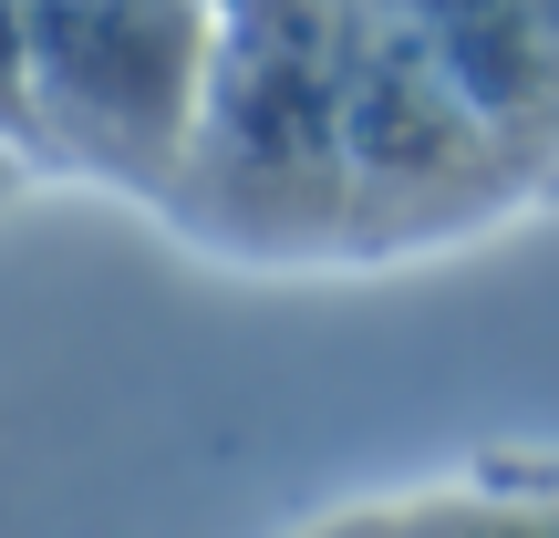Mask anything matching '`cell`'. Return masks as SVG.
<instances>
[{
  "label": "cell",
  "instance_id": "obj_6",
  "mask_svg": "<svg viewBox=\"0 0 559 538\" xmlns=\"http://www.w3.org/2000/svg\"><path fill=\"white\" fill-rule=\"evenodd\" d=\"M0 145L32 156V73H21V0H0Z\"/></svg>",
  "mask_w": 559,
  "mask_h": 538
},
{
  "label": "cell",
  "instance_id": "obj_2",
  "mask_svg": "<svg viewBox=\"0 0 559 538\" xmlns=\"http://www.w3.org/2000/svg\"><path fill=\"white\" fill-rule=\"evenodd\" d=\"M218 52V0H21L32 166L115 198H166Z\"/></svg>",
  "mask_w": 559,
  "mask_h": 538
},
{
  "label": "cell",
  "instance_id": "obj_8",
  "mask_svg": "<svg viewBox=\"0 0 559 538\" xmlns=\"http://www.w3.org/2000/svg\"><path fill=\"white\" fill-rule=\"evenodd\" d=\"M32 177H41V166L21 156V145H0V207H11V198H21V187H32Z\"/></svg>",
  "mask_w": 559,
  "mask_h": 538
},
{
  "label": "cell",
  "instance_id": "obj_7",
  "mask_svg": "<svg viewBox=\"0 0 559 538\" xmlns=\"http://www.w3.org/2000/svg\"><path fill=\"white\" fill-rule=\"evenodd\" d=\"M311 538H404L394 507H362V518H332V528H311Z\"/></svg>",
  "mask_w": 559,
  "mask_h": 538
},
{
  "label": "cell",
  "instance_id": "obj_4",
  "mask_svg": "<svg viewBox=\"0 0 559 538\" xmlns=\"http://www.w3.org/2000/svg\"><path fill=\"white\" fill-rule=\"evenodd\" d=\"M394 11L508 145L528 198H559V0H394Z\"/></svg>",
  "mask_w": 559,
  "mask_h": 538
},
{
  "label": "cell",
  "instance_id": "obj_3",
  "mask_svg": "<svg viewBox=\"0 0 559 538\" xmlns=\"http://www.w3.org/2000/svg\"><path fill=\"white\" fill-rule=\"evenodd\" d=\"M528 177L477 124V104L436 73L394 0H353V249L373 260H425L445 239L519 218Z\"/></svg>",
  "mask_w": 559,
  "mask_h": 538
},
{
  "label": "cell",
  "instance_id": "obj_5",
  "mask_svg": "<svg viewBox=\"0 0 559 538\" xmlns=\"http://www.w3.org/2000/svg\"><path fill=\"white\" fill-rule=\"evenodd\" d=\"M404 538H559V487H445L404 498Z\"/></svg>",
  "mask_w": 559,
  "mask_h": 538
},
{
  "label": "cell",
  "instance_id": "obj_1",
  "mask_svg": "<svg viewBox=\"0 0 559 538\" xmlns=\"http://www.w3.org/2000/svg\"><path fill=\"white\" fill-rule=\"evenodd\" d=\"M156 218L239 270H362L353 0H218V52Z\"/></svg>",
  "mask_w": 559,
  "mask_h": 538
}]
</instances>
